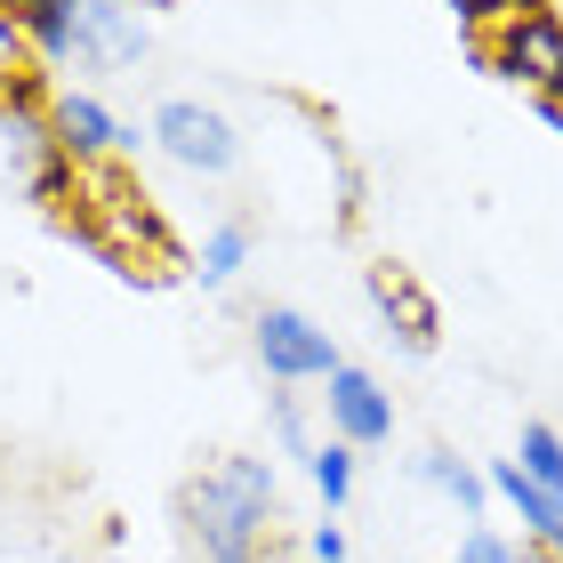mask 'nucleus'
I'll return each mask as SVG.
<instances>
[{"mask_svg": "<svg viewBox=\"0 0 563 563\" xmlns=\"http://www.w3.org/2000/svg\"><path fill=\"white\" fill-rule=\"evenodd\" d=\"M177 523H186V548L201 563H258L266 531H274V499L242 492L225 467L177 483Z\"/></svg>", "mask_w": 563, "mask_h": 563, "instance_id": "nucleus-1", "label": "nucleus"}, {"mask_svg": "<svg viewBox=\"0 0 563 563\" xmlns=\"http://www.w3.org/2000/svg\"><path fill=\"white\" fill-rule=\"evenodd\" d=\"M153 145H162L177 169H201V177H225V169L242 162L234 121L210 113L201 97H169V106H153Z\"/></svg>", "mask_w": 563, "mask_h": 563, "instance_id": "nucleus-2", "label": "nucleus"}, {"mask_svg": "<svg viewBox=\"0 0 563 563\" xmlns=\"http://www.w3.org/2000/svg\"><path fill=\"white\" fill-rule=\"evenodd\" d=\"M250 339H258L266 378H282V387H298V378H322V387H330V371H346V354L330 346V330H314L298 306H258Z\"/></svg>", "mask_w": 563, "mask_h": 563, "instance_id": "nucleus-3", "label": "nucleus"}, {"mask_svg": "<svg viewBox=\"0 0 563 563\" xmlns=\"http://www.w3.org/2000/svg\"><path fill=\"white\" fill-rule=\"evenodd\" d=\"M475 57L507 73V81H531V89H563V16L540 9V16H516V24H499V33H483L475 41Z\"/></svg>", "mask_w": 563, "mask_h": 563, "instance_id": "nucleus-4", "label": "nucleus"}, {"mask_svg": "<svg viewBox=\"0 0 563 563\" xmlns=\"http://www.w3.org/2000/svg\"><path fill=\"white\" fill-rule=\"evenodd\" d=\"M330 427H339V443H354V451H378L395 434V402H387V387H378L371 371H330Z\"/></svg>", "mask_w": 563, "mask_h": 563, "instance_id": "nucleus-5", "label": "nucleus"}, {"mask_svg": "<svg viewBox=\"0 0 563 563\" xmlns=\"http://www.w3.org/2000/svg\"><path fill=\"white\" fill-rule=\"evenodd\" d=\"M371 306H378V322H387L411 354H434V330H443V314H434V298L411 282V266H371Z\"/></svg>", "mask_w": 563, "mask_h": 563, "instance_id": "nucleus-6", "label": "nucleus"}, {"mask_svg": "<svg viewBox=\"0 0 563 563\" xmlns=\"http://www.w3.org/2000/svg\"><path fill=\"white\" fill-rule=\"evenodd\" d=\"M48 121H57V145L73 153V162H113L121 145H130V130L97 106L89 89H65V97H48Z\"/></svg>", "mask_w": 563, "mask_h": 563, "instance_id": "nucleus-7", "label": "nucleus"}, {"mask_svg": "<svg viewBox=\"0 0 563 563\" xmlns=\"http://www.w3.org/2000/svg\"><path fill=\"white\" fill-rule=\"evenodd\" d=\"M250 266V225L242 218H225V225H210V242H201V258H194V274H201V290H225Z\"/></svg>", "mask_w": 563, "mask_h": 563, "instance_id": "nucleus-8", "label": "nucleus"}, {"mask_svg": "<svg viewBox=\"0 0 563 563\" xmlns=\"http://www.w3.org/2000/svg\"><path fill=\"white\" fill-rule=\"evenodd\" d=\"M516 467L540 483V492L563 499V434H555L548 419H523V451H516Z\"/></svg>", "mask_w": 563, "mask_h": 563, "instance_id": "nucleus-9", "label": "nucleus"}, {"mask_svg": "<svg viewBox=\"0 0 563 563\" xmlns=\"http://www.w3.org/2000/svg\"><path fill=\"white\" fill-rule=\"evenodd\" d=\"M419 475L434 483V492H451V499H459V516H475L483 492H492V483H483L467 459H451V451H419Z\"/></svg>", "mask_w": 563, "mask_h": 563, "instance_id": "nucleus-10", "label": "nucleus"}, {"mask_svg": "<svg viewBox=\"0 0 563 563\" xmlns=\"http://www.w3.org/2000/svg\"><path fill=\"white\" fill-rule=\"evenodd\" d=\"M306 475H314V492L330 499V516H339V507L354 499V443H322V451H314V467H306Z\"/></svg>", "mask_w": 563, "mask_h": 563, "instance_id": "nucleus-11", "label": "nucleus"}, {"mask_svg": "<svg viewBox=\"0 0 563 563\" xmlns=\"http://www.w3.org/2000/svg\"><path fill=\"white\" fill-rule=\"evenodd\" d=\"M451 9H459V24L483 41V33H499V24H516V16H540L548 0H451Z\"/></svg>", "mask_w": 563, "mask_h": 563, "instance_id": "nucleus-12", "label": "nucleus"}, {"mask_svg": "<svg viewBox=\"0 0 563 563\" xmlns=\"http://www.w3.org/2000/svg\"><path fill=\"white\" fill-rule=\"evenodd\" d=\"M274 443L314 467V443H306V419H298V402H290V395H274Z\"/></svg>", "mask_w": 563, "mask_h": 563, "instance_id": "nucleus-13", "label": "nucleus"}, {"mask_svg": "<svg viewBox=\"0 0 563 563\" xmlns=\"http://www.w3.org/2000/svg\"><path fill=\"white\" fill-rule=\"evenodd\" d=\"M451 563H516V548L499 540V531H467V540H459V555Z\"/></svg>", "mask_w": 563, "mask_h": 563, "instance_id": "nucleus-14", "label": "nucleus"}, {"mask_svg": "<svg viewBox=\"0 0 563 563\" xmlns=\"http://www.w3.org/2000/svg\"><path fill=\"white\" fill-rule=\"evenodd\" d=\"M314 563H346V531H339V523L314 531Z\"/></svg>", "mask_w": 563, "mask_h": 563, "instance_id": "nucleus-15", "label": "nucleus"}, {"mask_svg": "<svg viewBox=\"0 0 563 563\" xmlns=\"http://www.w3.org/2000/svg\"><path fill=\"white\" fill-rule=\"evenodd\" d=\"M523 563H563V555L555 548H523Z\"/></svg>", "mask_w": 563, "mask_h": 563, "instance_id": "nucleus-16", "label": "nucleus"}]
</instances>
